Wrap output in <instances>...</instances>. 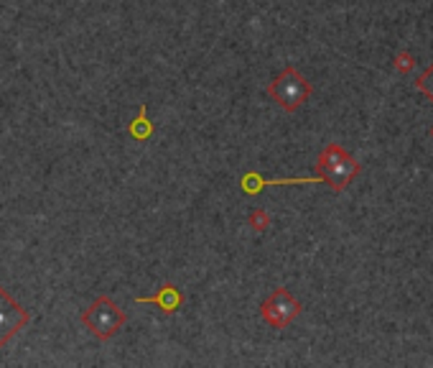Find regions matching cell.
I'll use <instances>...</instances> for the list:
<instances>
[{
  "mask_svg": "<svg viewBox=\"0 0 433 368\" xmlns=\"http://www.w3.org/2000/svg\"><path fill=\"white\" fill-rule=\"evenodd\" d=\"M362 167L352 159L350 154L344 151L337 143H326L319 159H316V174L324 180V184H329L334 192H344L350 187L354 177H360Z\"/></svg>",
  "mask_w": 433,
  "mask_h": 368,
  "instance_id": "6da1fadb",
  "label": "cell"
},
{
  "mask_svg": "<svg viewBox=\"0 0 433 368\" xmlns=\"http://www.w3.org/2000/svg\"><path fill=\"white\" fill-rule=\"evenodd\" d=\"M128 315L120 310V304L115 302L107 294H100L87 310L82 312V325L92 332L97 340H112L118 332L125 328Z\"/></svg>",
  "mask_w": 433,
  "mask_h": 368,
  "instance_id": "7a4b0ae2",
  "label": "cell"
},
{
  "mask_svg": "<svg viewBox=\"0 0 433 368\" xmlns=\"http://www.w3.org/2000/svg\"><path fill=\"white\" fill-rule=\"evenodd\" d=\"M313 87L293 64H288L280 75L267 85V97L276 105H280L286 113H296L301 105L311 97Z\"/></svg>",
  "mask_w": 433,
  "mask_h": 368,
  "instance_id": "3957f363",
  "label": "cell"
},
{
  "mask_svg": "<svg viewBox=\"0 0 433 368\" xmlns=\"http://www.w3.org/2000/svg\"><path fill=\"white\" fill-rule=\"evenodd\" d=\"M301 312H304V304L298 302L293 294L288 292L286 286L273 289L270 297L260 304V317H263L270 328H276V330L288 328V325H291V322H293Z\"/></svg>",
  "mask_w": 433,
  "mask_h": 368,
  "instance_id": "277c9868",
  "label": "cell"
},
{
  "mask_svg": "<svg viewBox=\"0 0 433 368\" xmlns=\"http://www.w3.org/2000/svg\"><path fill=\"white\" fill-rule=\"evenodd\" d=\"M28 322H31V312L21 302H16L5 286H0V350L21 330H26Z\"/></svg>",
  "mask_w": 433,
  "mask_h": 368,
  "instance_id": "5b68a950",
  "label": "cell"
},
{
  "mask_svg": "<svg viewBox=\"0 0 433 368\" xmlns=\"http://www.w3.org/2000/svg\"><path fill=\"white\" fill-rule=\"evenodd\" d=\"M184 302V294L181 289L176 286V284H163L156 294H150V297H135V304H156L158 310H163V315H174L179 307Z\"/></svg>",
  "mask_w": 433,
  "mask_h": 368,
  "instance_id": "8992f818",
  "label": "cell"
},
{
  "mask_svg": "<svg viewBox=\"0 0 433 368\" xmlns=\"http://www.w3.org/2000/svg\"><path fill=\"white\" fill-rule=\"evenodd\" d=\"M128 131H130V136H133L135 141H148V138L153 136L156 125H153V123H150V118H148V105H140L138 115H135V118L128 123Z\"/></svg>",
  "mask_w": 433,
  "mask_h": 368,
  "instance_id": "52a82bcc",
  "label": "cell"
},
{
  "mask_svg": "<svg viewBox=\"0 0 433 368\" xmlns=\"http://www.w3.org/2000/svg\"><path fill=\"white\" fill-rule=\"evenodd\" d=\"M248 225L252 228L255 233H265L267 228H270V215H267L265 210L255 208L252 212H250V217H248Z\"/></svg>",
  "mask_w": 433,
  "mask_h": 368,
  "instance_id": "ba28073f",
  "label": "cell"
},
{
  "mask_svg": "<svg viewBox=\"0 0 433 368\" xmlns=\"http://www.w3.org/2000/svg\"><path fill=\"white\" fill-rule=\"evenodd\" d=\"M415 87H418V93H423L428 100L433 103V64L425 69L423 75L415 79Z\"/></svg>",
  "mask_w": 433,
  "mask_h": 368,
  "instance_id": "9c48e42d",
  "label": "cell"
},
{
  "mask_svg": "<svg viewBox=\"0 0 433 368\" xmlns=\"http://www.w3.org/2000/svg\"><path fill=\"white\" fill-rule=\"evenodd\" d=\"M393 64H395V69L400 72V75H408V72H413L415 59L410 51H397L395 59H393Z\"/></svg>",
  "mask_w": 433,
  "mask_h": 368,
  "instance_id": "30bf717a",
  "label": "cell"
},
{
  "mask_svg": "<svg viewBox=\"0 0 433 368\" xmlns=\"http://www.w3.org/2000/svg\"><path fill=\"white\" fill-rule=\"evenodd\" d=\"M431 138H433V125H431Z\"/></svg>",
  "mask_w": 433,
  "mask_h": 368,
  "instance_id": "8fae6325",
  "label": "cell"
}]
</instances>
